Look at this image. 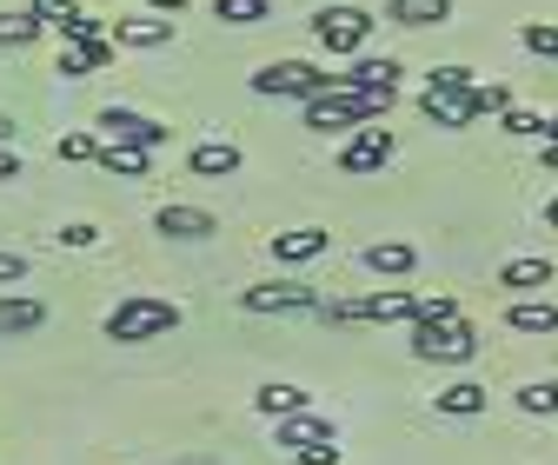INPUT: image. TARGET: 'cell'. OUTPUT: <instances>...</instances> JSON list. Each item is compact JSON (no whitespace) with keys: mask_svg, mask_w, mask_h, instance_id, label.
I'll use <instances>...</instances> for the list:
<instances>
[{"mask_svg":"<svg viewBox=\"0 0 558 465\" xmlns=\"http://www.w3.org/2000/svg\"><path fill=\"white\" fill-rule=\"evenodd\" d=\"M332 81H339V87H366V94H373V87H392V94H399V60H360L353 74H332Z\"/></svg>","mask_w":558,"mask_h":465,"instance_id":"23","label":"cell"},{"mask_svg":"<svg viewBox=\"0 0 558 465\" xmlns=\"http://www.w3.org/2000/svg\"><path fill=\"white\" fill-rule=\"evenodd\" d=\"M107 60H113V40L107 34H74V40H66V53H60V74L81 81V74H94V66H107Z\"/></svg>","mask_w":558,"mask_h":465,"instance_id":"8","label":"cell"},{"mask_svg":"<svg viewBox=\"0 0 558 465\" xmlns=\"http://www.w3.org/2000/svg\"><path fill=\"white\" fill-rule=\"evenodd\" d=\"M386 21H399V27H439V21H452V0H392Z\"/></svg>","mask_w":558,"mask_h":465,"instance_id":"21","label":"cell"},{"mask_svg":"<svg viewBox=\"0 0 558 465\" xmlns=\"http://www.w3.org/2000/svg\"><path fill=\"white\" fill-rule=\"evenodd\" d=\"M366 266H373L379 280H405L412 266H418V253H412L405 240H379V246H366Z\"/></svg>","mask_w":558,"mask_h":465,"instance_id":"19","label":"cell"},{"mask_svg":"<svg viewBox=\"0 0 558 465\" xmlns=\"http://www.w3.org/2000/svg\"><path fill=\"white\" fill-rule=\"evenodd\" d=\"M412 353L418 359H439V366H465L478 353V332L465 319H452V326H412Z\"/></svg>","mask_w":558,"mask_h":465,"instance_id":"4","label":"cell"},{"mask_svg":"<svg viewBox=\"0 0 558 465\" xmlns=\"http://www.w3.org/2000/svg\"><path fill=\"white\" fill-rule=\"evenodd\" d=\"M0 180H21V154L14 147H0Z\"/></svg>","mask_w":558,"mask_h":465,"instance_id":"37","label":"cell"},{"mask_svg":"<svg viewBox=\"0 0 558 465\" xmlns=\"http://www.w3.org/2000/svg\"><path fill=\"white\" fill-rule=\"evenodd\" d=\"M8 140H14V120H8V113H0V147H8Z\"/></svg>","mask_w":558,"mask_h":465,"instance_id":"39","label":"cell"},{"mask_svg":"<svg viewBox=\"0 0 558 465\" xmlns=\"http://www.w3.org/2000/svg\"><path fill=\"white\" fill-rule=\"evenodd\" d=\"M53 154H60V160H94V154H100V140H94V133H60Z\"/></svg>","mask_w":558,"mask_h":465,"instance_id":"30","label":"cell"},{"mask_svg":"<svg viewBox=\"0 0 558 465\" xmlns=\"http://www.w3.org/2000/svg\"><path fill=\"white\" fill-rule=\"evenodd\" d=\"M40 27H60V34H74L81 27V8H74V0H34V8H27Z\"/></svg>","mask_w":558,"mask_h":465,"instance_id":"25","label":"cell"},{"mask_svg":"<svg viewBox=\"0 0 558 465\" xmlns=\"http://www.w3.org/2000/svg\"><path fill=\"white\" fill-rule=\"evenodd\" d=\"M107 140H126V147H140V154H154V147H167L173 133L160 126V120H147V113H133V107H107L100 120H94Z\"/></svg>","mask_w":558,"mask_h":465,"instance_id":"5","label":"cell"},{"mask_svg":"<svg viewBox=\"0 0 558 465\" xmlns=\"http://www.w3.org/2000/svg\"><path fill=\"white\" fill-rule=\"evenodd\" d=\"M154 14H186V0H154Z\"/></svg>","mask_w":558,"mask_h":465,"instance_id":"38","label":"cell"},{"mask_svg":"<svg viewBox=\"0 0 558 465\" xmlns=\"http://www.w3.org/2000/svg\"><path fill=\"white\" fill-rule=\"evenodd\" d=\"M332 246V233L326 227H293V233H272V259H287V266H306V259H319Z\"/></svg>","mask_w":558,"mask_h":465,"instance_id":"11","label":"cell"},{"mask_svg":"<svg viewBox=\"0 0 558 465\" xmlns=\"http://www.w3.org/2000/svg\"><path fill=\"white\" fill-rule=\"evenodd\" d=\"M519 40H525L532 53H545V60H558V27H545V21H525V27H519Z\"/></svg>","mask_w":558,"mask_h":465,"instance_id":"29","label":"cell"},{"mask_svg":"<svg viewBox=\"0 0 558 465\" xmlns=\"http://www.w3.org/2000/svg\"><path fill=\"white\" fill-rule=\"evenodd\" d=\"M27 280V253H8L0 246V286H21Z\"/></svg>","mask_w":558,"mask_h":465,"instance_id":"34","label":"cell"},{"mask_svg":"<svg viewBox=\"0 0 558 465\" xmlns=\"http://www.w3.org/2000/svg\"><path fill=\"white\" fill-rule=\"evenodd\" d=\"M313 40H319L326 53H360V47L373 40V14H366V8H319V14H313Z\"/></svg>","mask_w":558,"mask_h":465,"instance_id":"3","label":"cell"},{"mask_svg":"<svg viewBox=\"0 0 558 465\" xmlns=\"http://www.w3.org/2000/svg\"><path fill=\"white\" fill-rule=\"evenodd\" d=\"M452 319H459V299L439 293V299H418V319L412 326H452Z\"/></svg>","mask_w":558,"mask_h":465,"instance_id":"28","label":"cell"},{"mask_svg":"<svg viewBox=\"0 0 558 465\" xmlns=\"http://www.w3.org/2000/svg\"><path fill=\"white\" fill-rule=\"evenodd\" d=\"M506 326L512 332H545V340H551V332H558V306L551 299H512L506 306Z\"/></svg>","mask_w":558,"mask_h":465,"instance_id":"18","label":"cell"},{"mask_svg":"<svg viewBox=\"0 0 558 465\" xmlns=\"http://www.w3.org/2000/svg\"><path fill=\"white\" fill-rule=\"evenodd\" d=\"M499 126L512 133V140H532V133H545V120H538V113H525V107H506V113H499Z\"/></svg>","mask_w":558,"mask_h":465,"instance_id":"31","label":"cell"},{"mask_svg":"<svg viewBox=\"0 0 558 465\" xmlns=\"http://www.w3.org/2000/svg\"><path fill=\"white\" fill-rule=\"evenodd\" d=\"M253 406H259L266 419H293V413H306V406H313V399H306L300 386H259V392H253Z\"/></svg>","mask_w":558,"mask_h":465,"instance_id":"22","label":"cell"},{"mask_svg":"<svg viewBox=\"0 0 558 465\" xmlns=\"http://www.w3.org/2000/svg\"><path fill=\"white\" fill-rule=\"evenodd\" d=\"M180 326V306L173 299H147V293H133L107 313V340L120 346H147V340H167V332Z\"/></svg>","mask_w":558,"mask_h":465,"instance_id":"1","label":"cell"},{"mask_svg":"<svg viewBox=\"0 0 558 465\" xmlns=\"http://www.w3.org/2000/svg\"><path fill=\"white\" fill-rule=\"evenodd\" d=\"M545 140H551V147H558V113H551V120H545Z\"/></svg>","mask_w":558,"mask_h":465,"instance_id":"40","label":"cell"},{"mask_svg":"<svg viewBox=\"0 0 558 465\" xmlns=\"http://www.w3.org/2000/svg\"><path fill=\"white\" fill-rule=\"evenodd\" d=\"M319 439H339V432H332V419H319L313 406L293 413V419H279V445H287V452H306V445H319Z\"/></svg>","mask_w":558,"mask_h":465,"instance_id":"14","label":"cell"},{"mask_svg":"<svg viewBox=\"0 0 558 465\" xmlns=\"http://www.w3.org/2000/svg\"><path fill=\"white\" fill-rule=\"evenodd\" d=\"M506 107H512V87H499V81L493 87H472V113H506Z\"/></svg>","mask_w":558,"mask_h":465,"instance_id":"32","label":"cell"},{"mask_svg":"<svg viewBox=\"0 0 558 465\" xmlns=\"http://www.w3.org/2000/svg\"><path fill=\"white\" fill-rule=\"evenodd\" d=\"M426 87H446V94H472L478 81H472V66H439V74H433Z\"/></svg>","mask_w":558,"mask_h":465,"instance_id":"33","label":"cell"},{"mask_svg":"<svg viewBox=\"0 0 558 465\" xmlns=\"http://www.w3.org/2000/svg\"><path fill=\"white\" fill-rule=\"evenodd\" d=\"M107 173H120V180H140V173H147V154H140V147H126V140H100V154H94Z\"/></svg>","mask_w":558,"mask_h":465,"instance_id":"24","label":"cell"},{"mask_svg":"<svg viewBox=\"0 0 558 465\" xmlns=\"http://www.w3.org/2000/svg\"><path fill=\"white\" fill-rule=\"evenodd\" d=\"M326 87H332V74H319L306 60H272L253 74V94H266V100H319Z\"/></svg>","mask_w":558,"mask_h":465,"instance_id":"2","label":"cell"},{"mask_svg":"<svg viewBox=\"0 0 558 465\" xmlns=\"http://www.w3.org/2000/svg\"><path fill=\"white\" fill-rule=\"evenodd\" d=\"M545 167H551V173H558V147H551V140H545Z\"/></svg>","mask_w":558,"mask_h":465,"instance_id":"42","label":"cell"},{"mask_svg":"<svg viewBox=\"0 0 558 465\" xmlns=\"http://www.w3.org/2000/svg\"><path fill=\"white\" fill-rule=\"evenodd\" d=\"M545 220H551V227H558V193H551V199H545Z\"/></svg>","mask_w":558,"mask_h":465,"instance_id":"41","label":"cell"},{"mask_svg":"<svg viewBox=\"0 0 558 465\" xmlns=\"http://www.w3.org/2000/svg\"><path fill=\"white\" fill-rule=\"evenodd\" d=\"M366 319H379V326H386V319H405V326H412V319H418V293L379 286V293H366Z\"/></svg>","mask_w":558,"mask_h":465,"instance_id":"20","label":"cell"},{"mask_svg":"<svg viewBox=\"0 0 558 465\" xmlns=\"http://www.w3.org/2000/svg\"><path fill=\"white\" fill-rule=\"evenodd\" d=\"M53 240H60V246H94V240H100V233H94V227H87V220H74V227H60V233H53Z\"/></svg>","mask_w":558,"mask_h":465,"instance_id":"36","label":"cell"},{"mask_svg":"<svg viewBox=\"0 0 558 465\" xmlns=\"http://www.w3.org/2000/svg\"><path fill=\"white\" fill-rule=\"evenodd\" d=\"M154 227H160L167 240H214V233H220V220L206 213V207H160Z\"/></svg>","mask_w":558,"mask_h":465,"instance_id":"9","label":"cell"},{"mask_svg":"<svg viewBox=\"0 0 558 465\" xmlns=\"http://www.w3.org/2000/svg\"><path fill=\"white\" fill-rule=\"evenodd\" d=\"M418 113L439 120V126H472V120H478V113H472V94H446V87H426V94H418Z\"/></svg>","mask_w":558,"mask_h":465,"instance_id":"12","label":"cell"},{"mask_svg":"<svg viewBox=\"0 0 558 465\" xmlns=\"http://www.w3.org/2000/svg\"><path fill=\"white\" fill-rule=\"evenodd\" d=\"M167 40H173V21H154V14L113 21V47H167Z\"/></svg>","mask_w":558,"mask_h":465,"instance_id":"16","label":"cell"},{"mask_svg":"<svg viewBox=\"0 0 558 465\" xmlns=\"http://www.w3.org/2000/svg\"><path fill=\"white\" fill-rule=\"evenodd\" d=\"M545 399H551V413H558V379H551V386H545Z\"/></svg>","mask_w":558,"mask_h":465,"instance_id":"43","label":"cell"},{"mask_svg":"<svg viewBox=\"0 0 558 465\" xmlns=\"http://www.w3.org/2000/svg\"><path fill=\"white\" fill-rule=\"evenodd\" d=\"M186 167H193L199 180H233V173H240V147H233V140H206V147L186 154Z\"/></svg>","mask_w":558,"mask_h":465,"instance_id":"13","label":"cell"},{"mask_svg":"<svg viewBox=\"0 0 558 465\" xmlns=\"http://www.w3.org/2000/svg\"><path fill=\"white\" fill-rule=\"evenodd\" d=\"M485 406H493V392H485L478 379H452V386L439 392V413H452V419H478Z\"/></svg>","mask_w":558,"mask_h":465,"instance_id":"17","label":"cell"},{"mask_svg":"<svg viewBox=\"0 0 558 465\" xmlns=\"http://www.w3.org/2000/svg\"><path fill=\"white\" fill-rule=\"evenodd\" d=\"M47 326V306L27 299V293H0V340H21V332H40Z\"/></svg>","mask_w":558,"mask_h":465,"instance_id":"10","label":"cell"},{"mask_svg":"<svg viewBox=\"0 0 558 465\" xmlns=\"http://www.w3.org/2000/svg\"><path fill=\"white\" fill-rule=\"evenodd\" d=\"M386 160H392V133H386V126H360L353 140L339 147V173H353V180H360V173H379Z\"/></svg>","mask_w":558,"mask_h":465,"instance_id":"7","label":"cell"},{"mask_svg":"<svg viewBox=\"0 0 558 465\" xmlns=\"http://www.w3.org/2000/svg\"><path fill=\"white\" fill-rule=\"evenodd\" d=\"M34 40H40L34 14H0V47H34Z\"/></svg>","mask_w":558,"mask_h":465,"instance_id":"26","label":"cell"},{"mask_svg":"<svg viewBox=\"0 0 558 465\" xmlns=\"http://www.w3.org/2000/svg\"><path fill=\"white\" fill-rule=\"evenodd\" d=\"M240 306L246 313H319V293L300 280H272V286H246Z\"/></svg>","mask_w":558,"mask_h":465,"instance_id":"6","label":"cell"},{"mask_svg":"<svg viewBox=\"0 0 558 465\" xmlns=\"http://www.w3.org/2000/svg\"><path fill=\"white\" fill-rule=\"evenodd\" d=\"M545 280H551V259H545V253H525V259H506V266H499V286H506V293H538Z\"/></svg>","mask_w":558,"mask_h":465,"instance_id":"15","label":"cell"},{"mask_svg":"<svg viewBox=\"0 0 558 465\" xmlns=\"http://www.w3.org/2000/svg\"><path fill=\"white\" fill-rule=\"evenodd\" d=\"M300 465H339V439H319V445H306V452H293Z\"/></svg>","mask_w":558,"mask_h":465,"instance_id":"35","label":"cell"},{"mask_svg":"<svg viewBox=\"0 0 558 465\" xmlns=\"http://www.w3.org/2000/svg\"><path fill=\"white\" fill-rule=\"evenodd\" d=\"M214 14L227 27H253V21H266V0H214Z\"/></svg>","mask_w":558,"mask_h":465,"instance_id":"27","label":"cell"}]
</instances>
